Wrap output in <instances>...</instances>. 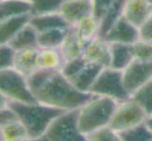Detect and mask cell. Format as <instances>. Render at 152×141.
Returning <instances> with one entry per match:
<instances>
[{"label":"cell","mask_w":152,"mask_h":141,"mask_svg":"<svg viewBox=\"0 0 152 141\" xmlns=\"http://www.w3.org/2000/svg\"><path fill=\"white\" fill-rule=\"evenodd\" d=\"M31 0H0V20L31 14Z\"/></svg>","instance_id":"21"},{"label":"cell","mask_w":152,"mask_h":141,"mask_svg":"<svg viewBox=\"0 0 152 141\" xmlns=\"http://www.w3.org/2000/svg\"><path fill=\"white\" fill-rule=\"evenodd\" d=\"M109 43H119L126 44H132L140 40L139 28L123 16L120 18L103 38Z\"/></svg>","instance_id":"9"},{"label":"cell","mask_w":152,"mask_h":141,"mask_svg":"<svg viewBox=\"0 0 152 141\" xmlns=\"http://www.w3.org/2000/svg\"><path fill=\"white\" fill-rule=\"evenodd\" d=\"M139 32L141 40L152 41V12L139 27Z\"/></svg>","instance_id":"34"},{"label":"cell","mask_w":152,"mask_h":141,"mask_svg":"<svg viewBox=\"0 0 152 141\" xmlns=\"http://www.w3.org/2000/svg\"><path fill=\"white\" fill-rule=\"evenodd\" d=\"M78 110L80 108L66 110L59 115L39 140L86 141V137L78 129Z\"/></svg>","instance_id":"4"},{"label":"cell","mask_w":152,"mask_h":141,"mask_svg":"<svg viewBox=\"0 0 152 141\" xmlns=\"http://www.w3.org/2000/svg\"><path fill=\"white\" fill-rule=\"evenodd\" d=\"M16 50L9 43L0 44V70L13 68Z\"/></svg>","instance_id":"32"},{"label":"cell","mask_w":152,"mask_h":141,"mask_svg":"<svg viewBox=\"0 0 152 141\" xmlns=\"http://www.w3.org/2000/svg\"><path fill=\"white\" fill-rule=\"evenodd\" d=\"M111 62L110 67L123 71L133 60L132 44L112 43H110Z\"/></svg>","instance_id":"18"},{"label":"cell","mask_w":152,"mask_h":141,"mask_svg":"<svg viewBox=\"0 0 152 141\" xmlns=\"http://www.w3.org/2000/svg\"><path fill=\"white\" fill-rule=\"evenodd\" d=\"M64 63L60 48H39L37 55L38 69L61 70Z\"/></svg>","instance_id":"22"},{"label":"cell","mask_w":152,"mask_h":141,"mask_svg":"<svg viewBox=\"0 0 152 141\" xmlns=\"http://www.w3.org/2000/svg\"><path fill=\"white\" fill-rule=\"evenodd\" d=\"M146 1H148L149 3H151V4H152V0H146Z\"/></svg>","instance_id":"37"},{"label":"cell","mask_w":152,"mask_h":141,"mask_svg":"<svg viewBox=\"0 0 152 141\" xmlns=\"http://www.w3.org/2000/svg\"><path fill=\"white\" fill-rule=\"evenodd\" d=\"M70 25L93 15L92 0H65L59 12Z\"/></svg>","instance_id":"11"},{"label":"cell","mask_w":152,"mask_h":141,"mask_svg":"<svg viewBox=\"0 0 152 141\" xmlns=\"http://www.w3.org/2000/svg\"><path fill=\"white\" fill-rule=\"evenodd\" d=\"M150 80H152V60L133 59L123 70L124 87L129 96Z\"/></svg>","instance_id":"8"},{"label":"cell","mask_w":152,"mask_h":141,"mask_svg":"<svg viewBox=\"0 0 152 141\" xmlns=\"http://www.w3.org/2000/svg\"><path fill=\"white\" fill-rule=\"evenodd\" d=\"M87 63L88 62L83 59L82 56H80V57H77V59L64 61L61 71L62 74L70 80L75 75H77L78 74V72H80Z\"/></svg>","instance_id":"31"},{"label":"cell","mask_w":152,"mask_h":141,"mask_svg":"<svg viewBox=\"0 0 152 141\" xmlns=\"http://www.w3.org/2000/svg\"><path fill=\"white\" fill-rule=\"evenodd\" d=\"M8 106L17 114L27 129L29 140H39L54 119L66 110L45 106L40 103H25L10 101Z\"/></svg>","instance_id":"2"},{"label":"cell","mask_w":152,"mask_h":141,"mask_svg":"<svg viewBox=\"0 0 152 141\" xmlns=\"http://www.w3.org/2000/svg\"><path fill=\"white\" fill-rule=\"evenodd\" d=\"M146 114L132 98L119 102L109 126L117 134L145 121Z\"/></svg>","instance_id":"7"},{"label":"cell","mask_w":152,"mask_h":141,"mask_svg":"<svg viewBox=\"0 0 152 141\" xmlns=\"http://www.w3.org/2000/svg\"><path fill=\"white\" fill-rule=\"evenodd\" d=\"M74 27L78 37L85 44L98 36L99 21L94 15L80 20Z\"/></svg>","instance_id":"25"},{"label":"cell","mask_w":152,"mask_h":141,"mask_svg":"<svg viewBox=\"0 0 152 141\" xmlns=\"http://www.w3.org/2000/svg\"><path fill=\"white\" fill-rule=\"evenodd\" d=\"M15 119H19L17 114L14 112L12 108H10L9 106H7L6 107L0 108V123L15 121Z\"/></svg>","instance_id":"35"},{"label":"cell","mask_w":152,"mask_h":141,"mask_svg":"<svg viewBox=\"0 0 152 141\" xmlns=\"http://www.w3.org/2000/svg\"><path fill=\"white\" fill-rule=\"evenodd\" d=\"M31 14L0 20V44L8 43L26 25L29 23Z\"/></svg>","instance_id":"17"},{"label":"cell","mask_w":152,"mask_h":141,"mask_svg":"<svg viewBox=\"0 0 152 141\" xmlns=\"http://www.w3.org/2000/svg\"><path fill=\"white\" fill-rule=\"evenodd\" d=\"M130 98L142 107L146 116H152V80L139 87Z\"/></svg>","instance_id":"26"},{"label":"cell","mask_w":152,"mask_h":141,"mask_svg":"<svg viewBox=\"0 0 152 141\" xmlns=\"http://www.w3.org/2000/svg\"><path fill=\"white\" fill-rule=\"evenodd\" d=\"M120 141H152V133L144 122L118 133Z\"/></svg>","instance_id":"27"},{"label":"cell","mask_w":152,"mask_h":141,"mask_svg":"<svg viewBox=\"0 0 152 141\" xmlns=\"http://www.w3.org/2000/svg\"><path fill=\"white\" fill-rule=\"evenodd\" d=\"M133 59L152 60V41L138 40L132 44Z\"/></svg>","instance_id":"29"},{"label":"cell","mask_w":152,"mask_h":141,"mask_svg":"<svg viewBox=\"0 0 152 141\" xmlns=\"http://www.w3.org/2000/svg\"><path fill=\"white\" fill-rule=\"evenodd\" d=\"M39 48H28L17 50L15 54L13 68L26 77L38 69L37 67V55Z\"/></svg>","instance_id":"14"},{"label":"cell","mask_w":152,"mask_h":141,"mask_svg":"<svg viewBox=\"0 0 152 141\" xmlns=\"http://www.w3.org/2000/svg\"><path fill=\"white\" fill-rule=\"evenodd\" d=\"M86 141H120L118 134L109 125L86 135Z\"/></svg>","instance_id":"30"},{"label":"cell","mask_w":152,"mask_h":141,"mask_svg":"<svg viewBox=\"0 0 152 141\" xmlns=\"http://www.w3.org/2000/svg\"><path fill=\"white\" fill-rule=\"evenodd\" d=\"M126 0H114L99 21L98 37L104 38L113 25L124 15Z\"/></svg>","instance_id":"20"},{"label":"cell","mask_w":152,"mask_h":141,"mask_svg":"<svg viewBox=\"0 0 152 141\" xmlns=\"http://www.w3.org/2000/svg\"><path fill=\"white\" fill-rule=\"evenodd\" d=\"M104 68L103 65L97 63H88L78 72V74L70 79L71 83L77 90L81 92H89L94 82ZM90 93V92H89Z\"/></svg>","instance_id":"13"},{"label":"cell","mask_w":152,"mask_h":141,"mask_svg":"<svg viewBox=\"0 0 152 141\" xmlns=\"http://www.w3.org/2000/svg\"><path fill=\"white\" fill-rule=\"evenodd\" d=\"M67 28H53L38 32L39 48H60L66 37Z\"/></svg>","instance_id":"24"},{"label":"cell","mask_w":152,"mask_h":141,"mask_svg":"<svg viewBox=\"0 0 152 141\" xmlns=\"http://www.w3.org/2000/svg\"><path fill=\"white\" fill-rule=\"evenodd\" d=\"M82 57L89 63H97L109 67L111 62L110 43L97 36L85 44Z\"/></svg>","instance_id":"10"},{"label":"cell","mask_w":152,"mask_h":141,"mask_svg":"<svg viewBox=\"0 0 152 141\" xmlns=\"http://www.w3.org/2000/svg\"><path fill=\"white\" fill-rule=\"evenodd\" d=\"M27 78L37 102L48 106L64 110L77 109L94 96L77 90L61 70L37 69Z\"/></svg>","instance_id":"1"},{"label":"cell","mask_w":152,"mask_h":141,"mask_svg":"<svg viewBox=\"0 0 152 141\" xmlns=\"http://www.w3.org/2000/svg\"><path fill=\"white\" fill-rule=\"evenodd\" d=\"M0 94L10 101L25 103H38L28 83V78L14 68L0 70Z\"/></svg>","instance_id":"5"},{"label":"cell","mask_w":152,"mask_h":141,"mask_svg":"<svg viewBox=\"0 0 152 141\" xmlns=\"http://www.w3.org/2000/svg\"><path fill=\"white\" fill-rule=\"evenodd\" d=\"M0 137L4 141L29 140L27 129L20 119L0 123Z\"/></svg>","instance_id":"23"},{"label":"cell","mask_w":152,"mask_h":141,"mask_svg":"<svg viewBox=\"0 0 152 141\" xmlns=\"http://www.w3.org/2000/svg\"><path fill=\"white\" fill-rule=\"evenodd\" d=\"M8 43L16 51L28 48H39L38 31L28 23Z\"/></svg>","instance_id":"19"},{"label":"cell","mask_w":152,"mask_h":141,"mask_svg":"<svg viewBox=\"0 0 152 141\" xmlns=\"http://www.w3.org/2000/svg\"><path fill=\"white\" fill-rule=\"evenodd\" d=\"M119 102L106 96L94 95L78 110V129L86 137L96 130L110 124Z\"/></svg>","instance_id":"3"},{"label":"cell","mask_w":152,"mask_h":141,"mask_svg":"<svg viewBox=\"0 0 152 141\" xmlns=\"http://www.w3.org/2000/svg\"><path fill=\"white\" fill-rule=\"evenodd\" d=\"M89 92L94 95L106 96L122 102L130 98L123 83V71L104 67L94 82Z\"/></svg>","instance_id":"6"},{"label":"cell","mask_w":152,"mask_h":141,"mask_svg":"<svg viewBox=\"0 0 152 141\" xmlns=\"http://www.w3.org/2000/svg\"><path fill=\"white\" fill-rule=\"evenodd\" d=\"M145 123L146 125V127L148 128L149 131L152 133V116H148L145 121Z\"/></svg>","instance_id":"36"},{"label":"cell","mask_w":152,"mask_h":141,"mask_svg":"<svg viewBox=\"0 0 152 141\" xmlns=\"http://www.w3.org/2000/svg\"><path fill=\"white\" fill-rule=\"evenodd\" d=\"M114 0H92L93 2V15L98 21H100L106 10L111 6Z\"/></svg>","instance_id":"33"},{"label":"cell","mask_w":152,"mask_h":141,"mask_svg":"<svg viewBox=\"0 0 152 141\" xmlns=\"http://www.w3.org/2000/svg\"><path fill=\"white\" fill-rule=\"evenodd\" d=\"M29 24L38 32L53 28H67L71 27L60 12L31 15Z\"/></svg>","instance_id":"16"},{"label":"cell","mask_w":152,"mask_h":141,"mask_svg":"<svg viewBox=\"0 0 152 141\" xmlns=\"http://www.w3.org/2000/svg\"><path fill=\"white\" fill-rule=\"evenodd\" d=\"M152 12V4L146 0H126L124 16L138 28Z\"/></svg>","instance_id":"12"},{"label":"cell","mask_w":152,"mask_h":141,"mask_svg":"<svg viewBox=\"0 0 152 141\" xmlns=\"http://www.w3.org/2000/svg\"><path fill=\"white\" fill-rule=\"evenodd\" d=\"M31 15H40L59 12L65 0H31Z\"/></svg>","instance_id":"28"},{"label":"cell","mask_w":152,"mask_h":141,"mask_svg":"<svg viewBox=\"0 0 152 141\" xmlns=\"http://www.w3.org/2000/svg\"><path fill=\"white\" fill-rule=\"evenodd\" d=\"M85 43L80 39L74 25H71L67 31L66 37L61 45L60 50L61 52L64 61L77 59L82 56Z\"/></svg>","instance_id":"15"}]
</instances>
